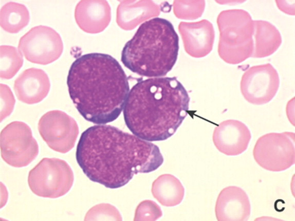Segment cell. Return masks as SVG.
<instances>
[{
  "label": "cell",
  "instance_id": "obj_1",
  "mask_svg": "<svg viewBox=\"0 0 295 221\" xmlns=\"http://www.w3.org/2000/svg\"><path fill=\"white\" fill-rule=\"evenodd\" d=\"M76 158L91 181L112 189L124 186L135 174L155 171L164 161L156 144L106 124L82 133Z\"/></svg>",
  "mask_w": 295,
  "mask_h": 221
},
{
  "label": "cell",
  "instance_id": "obj_2",
  "mask_svg": "<svg viewBox=\"0 0 295 221\" xmlns=\"http://www.w3.org/2000/svg\"><path fill=\"white\" fill-rule=\"evenodd\" d=\"M67 85L79 114L97 124L119 117L130 90L127 77L119 62L109 54L98 52L82 55L72 62Z\"/></svg>",
  "mask_w": 295,
  "mask_h": 221
},
{
  "label": "cell",
  "instance_id": "obj_3",
  "mask_svg": "<svg viewBox=\"0 0 295 221\" xmlns=\"http://www.w3.org/2000/svg\"><path fill=\"white\" fill-rule=\"evenodd\" d=\"M190 100L186 89L175 77L138 81L130 90L123 110L125 124L142 139L165 140L188 115Z\"/></svg>",
  "mask_w": 295,
  "mask_h": 221
},
{
  "label": "cell",
  "instance_id": "obj_4",
  "mask_svg": "<svg viewBox=\"0 0 295 221\" xmlns=\"http://www.w3.org/2000/svg\"><path fill=\"white\" fill-rule=\"evenodd\" d=\"M179 36L171 22L159 17L142 23L121 51L123 64L138 75L163 77L178 55Z\"/></svg>",
  "mask_w": 295,
  "mask_h": 221
},
{
  "label": "cell",
  "instance_id": "obj_5",
  "mask_svg": "<svg viewBox=\"0 0 295 221\" xmlns=\"http://www.w3.org/2000/svg\"><path fill=\"white\" fill-rule=\"evenodd\" d=\"M219 31L218 52L230 64H239L251 57L254 50V21L242 9L221 11L217 19Z\"/></svg>",
  "mask_w": 295,
  "mask_h": 221
},
{
  "label": "cell",
  "instance_id": "obj_6",
  "mask_svg": "<svg viewBox=\"0 0 295 221\" xmlns=\"http://www.w3.org/2000/svg\"><path fill=\"white\" fill-rule=\"evenodd\" d=\"M74 181L73 171L64 160L57 158H44L28 175L31 191L42 197L56 198L66 194Z\"/></svg>",
  "mask_w": 295,
  "mask_h": 221
},
{
  "label": "cell",
  "instance_id": "obj_7",
  "mask_svg": "<svg viewBox=\"0 0 295 221\" xmlns=\"http://www.w3.org/2000/svg\"><path fill=\"white\" fill-rule=\"evenodd\" d=\"M293 132L269 133L261 136L253 149L256 162L271 172L284 171L294 164Z\"/></svg>",
  "mask_w": 295,
  "mask_h": 221
},
{
  "label": "cell",
  "instance_id": "obj_8",
  "mask_svg": "<svg viewBox=\"0 0 295 221\" xmlns=\"http://www.w3.org/2000/svg\"><path fill=\"white\" fill-rule=\"evenodd\" d=\"M1 151L2 158L7 163L21 168L37 157L39 149L30 127L25 122L15 121L2 130Z\"/></svg>",
  "mask_w": 295,
  "mask_h": 221
},
{
  "label": "cell",
  "instance_id": "obj_9",
  "mask_svg": "<svg viewBox=\"0 0 295 221\" xmlns=\"http://www.w3.org/2000/svg\"><path fill=\"white\" fill-rule=\"evenodd\" d=\"M18 48L28 61L47 65L60 58L63 43L60 35L53 28L39 25L21 37Z\"/></svg>",
  "mask_w": 295,
  "mask_h": 221
},
{
  "label": "cell",
  "instance_id": "obj_10",
  "mask_svg": "<svg viewBox=\"0 0 295 221\" xmlns=\"http://www.w3.org/2000/svg\"><path fill=\"white\" fill-rule=\"evenodd\" d=\"M38 130L48 146L61 153H67L74 147L79 133L76 120L59 110L44 114L39 121Z\"/></svg>",
  "mask_w": 295,
  "mask_h": 221
},
{
  "label": "cell",
  "instance_id": "obj_11",
  "mask_svg": "<svg viewBox=\"0 0 295 221\" xmlns=\"http://www.w3.org/2000/svg\"><path fill=\"white\" fill-rule=\"evenodd\" d=\"M280 85L278 72L270 63L250 67L242 77L240 87L245 99L255 105L265 104L275 96Z\"/></svg>",
  "mask_w": 295,
  "mask_h": 221
},
{
  "label": "cell",
  "instance_id": "obj_12",
  "mask_svg": "<svg viewBox=\"0 0 295 221\" xmlns=\"http://www.w3.org/2000/svg\"><path fill=\"white\" fill-rule=\"evenodd\" d=\"M251 134L242 121L228 119L220 122L214 130L212 140L216 148L227 156H237L248 148Z\"/></svg>",
  "mask_w": 295,
  "mask_h": 221
},
{
  "label": "cell",
  "instance_id": "obj_13",
  "mask_svg": "<svg viewBox=\"0 0 295 221\" xmlns=\"http://www.w3.org/2000/svg\"><path fill=\"white\" fill-rule=\"evenodd\" d=\"M250 213V200L243 189L230 186L220 191L215 206L218 221H246Z\"/></svg>",
  "mask_w": 295,
  "mask_h": 221
},
{
  "label": "cell",
  "instance_id": "obj_14",
  "mask_svg": "<svg viewBox=\"0 0 295 221\" xmlns=\"http://www.w3.org/2000/svg\"><path fill=\"white\" fill-rule=\"evenodd\" d=\"M50 83L42 69L30 68L23 71L15 80L13 89L17 99L33 104L42 101L48 95Z\"/></svg>",
  "mask_w": 295,
  "mask_h": 221
},
{
  "label": "cell",
  "instance_id": "obj_15",
  "mask_svg": "<svg viewBox=\"0 0 295 221\" xmlns=\"http://www.w3.org/2000/svg\"><path fill=\"white\" fill-rule=\"evenodd\" d=\"M108 5L101 1H80L75 7V21L83 31L97 33L108 23Z\"/></svg>",
  "mask_w": 295,
  "mask_h": 221
},
{
  "label": "cell",
  "instance_id": "obj_16",
  "mask_svg": "<svg viewBox=\"0 0 295 221\" xmlns=\"http://www.w3.org/2000/svg\"><path fill=\"white\" fill-rule=\"evenodd\" d=\"M254 50L251 57L262 58L273 54L282 43L280 32L272 24L265 21H254Z\"/></svg>",
  "mask_w": 295,
  "mask_h": 221
},
{
  "label": "cell",
  "instance_id": "obj_17",
  "mask_svg": "<svg viewBox=\"0 0 295 221\" xmlns=\"http://www.w3.org/2000/svg\"><path fill=\"white\" fill-rule=\"evenodd\" d=\"M152 192L161 205L172 207L182 201L185 195V188L180 181L174 175L163 174L153 182Z\"/></svg>",
  "mask_w": 295,
  "mask_h": 221
},
{
  "label": "cell",
  "instance_id": "obj_18",
  "mask_svg": "<svg viewBox=\"0 0 295 221\" xmlns=\"http://www.w3.org/2000/svg\"><path fill=\"white\" fill-rule=\"evenodd\" d=\"M29 20V11L23 4L9 2L1 9V26L9 33L19 32L28 24Z\"/></svg>",
  "mask_w": 295,
  "mask_h": 221
},
{
  "label": "cell",
  "instance_id": "obj_19",
  "mask_svg": "<svg viewBox=\"0 0 295 221\" xmlns=\"http://www.w3.org/2000/svg\"><path fill=\"white\" fill-rule=\"evenodd\" d=\"M189 30L195 44L190 54L195 58L205 57L211 52L215 38L214 27L210 22L204 20Z\"/></svg>",
  "mask_w": 295,
  "mask_h": 221
},
{
  "label": "cell",
  "instance_id": "obj_20",
  "mask_svg": "<svg viewBox=\"0 0 295 221\" xmlns=\"http://www.w3.org/2000/svg\"><path fill=\"white\" fill-rule=\"evenodd\" d=\"M1 78L10 79L22 67L23 58L22 52L16 47L9 45L1 46Z\"/></svg>",
  "mask_w": 295,
  "mask_h": 221
},
{
  "label": "cell",
  "instance_id": "obj_21",
  "mask_svg": "<svg viewBox=\"0 0 295 221\" xmlns=\"http://www.w3.org/2000/svg\"><path fill=\"white\" fill-rule=\"evenodd\" d=\"M15 99L10 88L6 85L1 84V121L12 112Z\"/></svg>",
  "mask_w": 295,
  "mask_h": 221
}]
</instances>
